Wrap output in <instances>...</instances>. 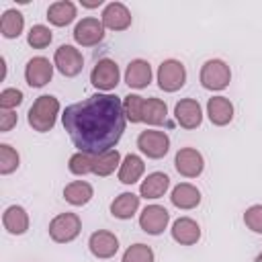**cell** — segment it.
<instances>
[{
    "label": "cell",
    "instance_id": "obj_1",
    "mask_svg": "<svg viewBox=\"0 0 262 262\" xmlns=\"http://www.w3.org/2000/svg\"><path fill=\"white\" fill-rule=\"evenodd\" d=\"M63 129L78 151L100 156L115 149L125 131L123 100L108 92H96L80 102L66 106L61 115Z\"/></svg>",
    "mask_w": 262,
    "mask_h": 262
},
{
    "label": "cell",
    "instance_id": "obj_2",
    "mask_svg": "<svg viewBox=\"0 0 262 262\" xmlns=\"http://www.w3.org/2000/svg\"><path fill=\"white\" fill-rule=\"evenodd\" d=\"M57 115H59V100L51 94H41L31 104V108L27 113V121L35 131L45 133V131L53 129V125L57 121Z\"/></svg>",
    "mask_w": 262,
    "mask_h": 262
},
{
    "label": "cell",
    "instance_id": "obj_3",
    "mask_svg": "<svg viewBox=\"0 0 262 262\" xmlns=\"http://www.w3.org/2000/svg\"><path fill=\"white\" fill-rule=\"evenodd\" d=\"M82 231V221L76 213H59L49 221V237L57 244L74 242Z\"/></svg>",
    "mask_w": 262,
    "mask_h": 262
},
{
    "label": "cell",
    "instance_id": "obj_4",
    "mask_svg": "<svg viewBox=\"0 0 262 262\" xmlns=\"http://www.w3.org/2000/svg\"><path fill=\"white\" fill-rule=\"evenodd\" d=\"M199 80L207 90H223L231 82V70L223 59H207L201 68Z\"/></svg>",
    "mask_w": 262,
    "mask_h": 262
},
{
    "label": "cell",
    "instance_id": "obj_5",
    "mask_svg": "<svg viewBox=\"0 0 262 262\" xmlns=\"http://www.w3.org/2000/svg\"><path fill=\"white\" fill-rule=\"evenodd\" d=\"M186 84V68L178 59H164L158 68V86L164 92H176Z\"/></svg>",
    "mask_w": 262,
    "mask_h": 262
},
{
    "label": "cell",
    "instance_id": "obj_6",
    "mask_svg": "<svg viewBox=\"0 0 262 262\" xmlns=\"http://www.w3.org/2000/svg\"><path fill=\"white\" fill-rule=\"evenodd\" d=\"M119 78H121V72H119V66L117 61L104 57V59H98L96 66L92 68L90 72V82L94 88L102 90V92H111L117 88L119 84Z\"/></svg>",
    "mask_w": 262,
    "mask_h": 262
},
{
    "label": "cell",
    "instance_id": "obj_7",
    "mask_svg": "<svg viewBox=\"0 0 262 262\" xmlns=\"http://www.w3.org/2000/svg\"><path fill=\"white\" fill-rule=\"evenodd\" d=\"M137 147L143 156L151 158V160H160L168 154L170 149V137L164 131H156V129H145L139 133L137 137Z\"/></svg>",
    "mask_w": 262,
    "mask_h": 262
},
{
    "label": "cell",
    "instance_id": "obj_8",
    "mask_svg": "<svg viewBox=\"0 0 262 262\" xmlns=\"http://www.w3.org/2000/svg\"><path fill=\"white\" fill-rule=\"evenodd\" d=\"M53 66L66 78H74V76H78L82 72L84 57H82L80 49H76L74 45H59L55 49V55H53Z\"/></svg>",
    "mask_w": 262,
    "mask_h": 262
},
{
    "label": "cell",
    "instance_id": "obj_9",
    "mask_svg": "<svg viewBox=\"0 0 262 262\" xmlns=\"http://www.w3.org/2000/svg\"><path fill=\"white\" fill-rule=\"evenodd\" d=\"M174 166H176V172L180 176H184V178H196L205 170V160H203V154L199 149H194V147H180L176 151Z\"/></svg>",
    "mask_w": 262,
    "mask_h": 262
},
{
    "label": "cell",
    "instance_id": "obj_10",
    "mask_svg": "<svg viewBox=\"0 0 262 262\" xmlns=\"http://www.w3.org/2000/svg\"><path fill=\"white\" fill-rule=\"evenodd\" d=\"M102 39H104V25L94 16H86L74 27V41L82 47H94Z\"/></svg>",
    "mask_w": 262,
    "mask_h": 262
},
{
    "label": "cell",
    "instance_id": "obj_11",
    "mask_svg": "<svg viewBox=\"0 0 262 262\" xmlns=\"http://www.w3.org/2000/svg\"><path fill=\"white\" fill-rule=\"evenodd\" d=\"M53 68L55 66L47 57H43V55H37L33 59H29L27 66H25V80H27V84L31 88L45 86L53 78Z\"/></svg>",
    "mask_w": 262,
    "mask_h": 262
},
{
    "label": "cell",
    "instance_id": "obj_12",
    "mask_svg": "<svg viewBox=\"0 0 262 262\" xmlns=\"http://www.w3.org/2000/svg\"><path fill=\"white\" fill-rule=\"evenodd\" d=\"M170 221V213L162 205H147L139 215V227L149 235H160Z\"/></svg>",
    "mask_w": 262,
    "mask_h": 262
},
{
    "label": "cell",
    "instance_id": "obj_13",
    "mask_svg": "<svg viewBox=\"0 0 262 262\" xmlns=\"http://www.w3.org/2000/svg\"><path fill=\"white\" fill-rule=\"evenodd\" d=\"M88 248H90L94 258L106 260V258H113L119 252V237L113 231L98 229L88 237Z\"/></svg>",
    "mask_w": 262,
    "mask_h": 262
},
{
    "label": "cell",
    "instance_id": "obj_14",
    "mask_svg": "<svg viewBox=\"0 0 262 262\" xmlns=\"http://www.w3.org/2000/svg\"><path fill=\"white\" fill-rule=\"evenodd\" d=\"M174 119L184 129H196L203 123V108L194 98H182L174 106Z\"/></svg>",
    "mask_w": 262,
    "mask_h": 262
},
{
    "label": "cell",
    "instance_id": "obj_15",
    "mask_svg": "<svg viewBox=\"0 0 262 262\" xmlns=\"http://www.w3.org/2000/svg\"><path fill=\"white\" fill-rule=\"evenodd\" d=\"M100 23L108 31H125L131 27V12L123 2H111L100 14Z\"/></svg>",
    "mask_w": 262,
    "mask_h": 262
},
{
    "label": "cell",
    "instance_id": "obj_16",
    "mask_svg": "<svg viewBox=\"0 0 262 262\" xmlns=\"http://www.w3.org/2000/svg\"><path fill=\"white\" fill-rule=\"evenodd\" d=\"M172 239L178 242L180 246H194L201 239V227L194 219L190 217H180L172 225Z\"/></svg>",
    "mask_w": 262,
    "mask_h": 262
},
{
    "label": "cell",
    "instance_id": "obj_17",
    "mask_svg": "<svg viewBox=\"0 0 262 262\" xmlns=\"http://www.w3.org/2000/svg\"><path fill=\"white\" fill-rule=\"evenodd\" d=\"M207 115L213 125L223 127L233 119V104L227 96H213L207 100Z\"/></svg>",
    "mask_w": 262,
    "mask_h": 262
},
{
    "label": "cell",
    "instance_id": "obj_18",
    "mask_svg": "<svg viewBox=\"0 0 262 262\" xmlns=\"http://www.w3.org/2000/svg\"><path fill=\"white\" fill-rule=\"evenodd\" d=\"M170 201L176 209H182V211H188V209H194L201 205V190L188 182H180L172 188V194H170Z\"/></svg>",
    "mask_w": 262,
    "mask_h": 262
},
{
    "label": "cell",
    "instance_id": "obj_19",
    "mask_svg": "<svg viewBox=\"0 0 262 262\" xmlns=\"http://www.w3.org/2000/svg\"><path fill=\"white\" fill-rule=\"evenodd\" d=\"M125 82L129 88L141 90L151 82V66L145 59H133L129 61L127 70H125Z\"/></svg>",
    "mask_w": 262,
    "mask_h": 262
},
{
    "label": "cell",
    "instance_id": "obj_20",
    "mask_svg": "<svg viewBox=\"0 0 262 262\" xmlns=\"http://www.w3.org/2000/svg\"><path fill=\"white\" fill-rule=\"evenodd\" d=\"M2 223L8 233L23 235L29 229V213L20 205H10V207H6L4 215H2Z\"/></svg>",
    "mask_w": 262,
    "mask_h": 262
},
{
    "label": "cell",
    "instance_id": "obj_21",
    "mask_svg": "<svg viewBox=\"0 0 262 262\" xmlns=\"http://www.w3.org/2000/svg\"><path fill=\"white\" fill-rule=\"evenodd\" d=\"M170 188V178L164 172H151L145 176V180L139 186V194L143 199H160Z\"/></svg>",
    "mask_w": 262,
    "mask_h": 262
},
{
    "label": "cell",
    "instance_id": "obj_22",
    "mask_svg": "<svg viewBox=\"0 0 262 262\" xmlns=\"http://www.w3.org/2000/svg\"><path fill=\"white\" fill-rule=\"evenodd\" d=\"M76 14H78L76 4L70 0H57V2L49 4V8H47V18L55 27H68L70 23H74Z\"/></svg>",
    "mask_w": 262,
    "mask_h": 262
},
{
    "label": "cell",
    "instance_id": "obj_23",
    "mask_svg": "<svg viewBox=\"0 0 262 262\" xmlns=\"http://www.w3.org/2000/svg\"><path fill=\"white\" fill-rule=\"evenodd\" d=\"M145 172V164L139 156L135 154H127L119 166V180L123 184H135Z\"/></svg>",
    "mask_w": 262,
    "mask_h": 262
},
{
    "label": "cell",
    "instance_id": "obj_24",
    "mask_svg": "<svg viewBox=\"0 0 262 262\" xmlns=\"http://www.w3.org/2000/svg\"><path fill=\"white\" fill-rule=\"evenodd\" d=\"M92 196H94V188L86 180H74V182L66 184V188H63V199L74 207H82V205L90 203Z\"/></svg>",
    "mask_w": 262,
    "mask_h": 262
},
{
    "label": "cell",
    "instance_id": "obj_25",
    "mask_svg": "<svg viewBox=\"0 0 262 262\" xmlns=\"http://www.w3.org/2000/svg\"><path fill=\"white\" fill-rule=\"evenodd\" d=\"M139 209V196L133 192H121L111 203V215L117 219H131Z\"/></svg>",
    "mask_w": 262,
    "mask_h": 262
},
{
    "label": "cell",
    "instance_id": "obj_26",
    "mask_svg": "<svg viewBox=\"0 0 262 262\" xmlns=\"http://www.w3.org/2000/svg\"><path fill=\"white\" fill-rule=\"evenodd\" d=\"M25 29V16L16 8H8L2 12L0 18V33L6 39H16Z\"/></svg>",
    "mask_w": 262,
    "mask_h": 262
},
{
    "label": "cell",
    "instance_id": "obj_27",
    "mask_svg": "<svg viewBox=\"0 0 262 262\" xmlns=\"http://www.w3.org/2000/svg\"><path fill=\"white\" fill-rule=\"evenodd\" d=\"M121 154L117 149H108L100 156H94V170L92 174L96 176H111L119 166H121Z\"/></svg>",
    "mask_w": 262,
    "mask_h": 262
},
{
    "label": "cell",
    "instance_id": "obj_28",
    "mask_svg": "<svg viewBox=\"0 0 262 262\" xmlns=\"http://www.w3.org/2000/svg\"><path fill=\"white\" fill-rule=\"evenodd\" d=\"M166 117H168V106L162 98H147L145 100V106H143V121L147 125H162L166 123Z\"/></svg>",
    "mask_w": 262,
    "mask_h": 262
},
{
    "label": "cell",
    "instance_id": "obj_29",
    "mask_svg": "<svg viewBox=\"0 0 262 262\" xmlns=\"http://www.w3.org/2000/svg\"><path fill=\"white\" fill-rule=\"evenodd\" d=\"M143 106H145V98L139 94H127L123 98V113L125 119L131 123H141L143 121Z\"/></svg>",
    "mask_w": 262,
    "mask_h": 262
},
{
    "label": "cell",
    "instance_id": "obj_30",
    "mask_svg": "<svg viewBox=\"0 0 262 262\" xmlns=\"http://www.w3.org/2000/svg\"><path fill=\"white\" fill-rule=\"evenodd\" d=\"M68 168L72 174L76 176H84V174H90L94 170V156L92 154H86V151H76L70 162H68Z\"/></svg>",
    "mask_w": 262,
    "mask_h": 262
},
{
    "label": "cell",
    "instance_id": "obj_31",
    "mask_svg": "<svg viewBox=\"0 0 262 262\" xmlns=\"http://www.w3.org/2000/svg\"><path fill=\"white\" fill-rule=\"evenodd\" d=\"M20 164V156L18 151L8 145V143H0V174H12Z\"/></svg>",
    "mask_w": 262,
    "mask_h": 262
},
{
    "label": "cell",
    "instance_id": "obj_32",
    "mask_svg": "<svg viewBox=\"0 0 262 262\" xmlns=\"http://www.w3.org/2000/svg\"><path fill=\"white\" fill-rule=\"evenodd\" d=\"M51 39H53V33H51V29L45 27V25H33L31 31L27 33V43H29L33 49H43V47H47V45L51 43Z\"/></svg>",
    "mask_w": 262,
    "mask_h": 262
},
{
    "label": "cell",
    "instance_id": "obj_33",
    "mask_svg": "<svg viewBox=\"0 0 262 262\" xmlns=\"http://www.w3.org/2000/svg\"><path fill=\"white\" fill-rule=\"evenodd\" d=\"M154 250L145 244H133L123 252L121 262H154Z\"/></svg>",
    "mask_w": 262,
    "mask_h": 262
},
{
    "label": "cell",
    "instance_id": "obj_34",
    "mask_svg": "<svg viewBox=\"0 0 262 262\" xmlns=\"http://www.w3.org/2000/svg\"><path fill=\"white\" fill-rule=\"evenodd\" d=\"M244 223L254 233H262V205H252L244 213Z\"/></svg>",
    "mask_w": 262,
    "mask_h": 262
},
{
    "label": "cell",
    "instance_id": "obj_35",
    "mask_svg": "<svg viewBox=\"0 0 262 262\" xmlns=\"http://www.w3.org/2000/svg\"><path fill=\"white\" fill-rule=\"evenodd\" d=\"M23 92L18 88H4L0 92V108L2 111H12L23 102Z\"/></svg>",
    "mask_w": 262,
    "mask_h": 262
},
{
    "label": "cell",
    "instance_id": "obj_36",
    "mask_svg": "<svg viewBox=\"0 0 262 262\" xmlns=\"http://www.w3.org/2000/svg\"><path fill=\"white\" fill-rule=\"evenodd\" d=\"M16 121H18V117L14 111H0V131L2 133L10 131L16 125Z\"/></svg>",
    "mask_w": 262,
    "mask_h": 262
},
{
    "label": "cell",
    "instance_id": "obj_37",
    "mask_svg": "<svg viewBox=\"0 0 262 262\" xmlns=\"http://www.w3.org/2000/svg\"><path fill=\"white\" fill-rule=\"evenodd\" d=\"M102 4V0H96V2H84L82 0V6H86V8H96V6H100Z\"/></svg>",
    "mask_w": 262,
    "mask_h": 262
},
{
    "label": "cell",
    "instance_id": "obj_38",
    "mask_svg": "<svg viewBox=\"0 0 262 262\" xmlns=\"http://www.w3.org/2000/svg\"><path fill=\"white\" fill-rule=\"evenodd\" d=\"M256 262H262V252H260V254L256 256Z\"/></svg>",
    "mask_w": 262,
    "mask_h": 262
}]
</instances>
